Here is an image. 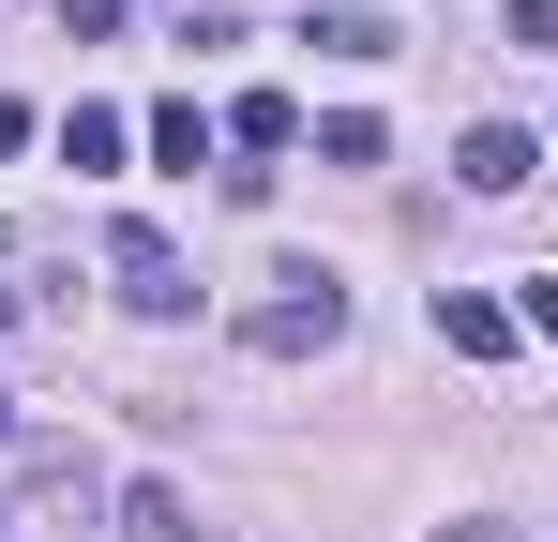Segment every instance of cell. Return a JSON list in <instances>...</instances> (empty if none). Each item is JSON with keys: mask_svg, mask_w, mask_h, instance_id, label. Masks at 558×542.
Listing matches in <instances>:
<instances>
[{"mask_svg": "<svg viewBox=\"0 0 558 542\" xmlns=\"http://www.w3.org/2000/svg\"><path fill=\"white\" fill-rule=\"evenodd\" d=\"M227 136H242V151H302V106H287V90H242Z\"/></svg>", "mask_w": 558, "mask_h": 542, "instance_id": "cell-7", "label": "cell"}, {"mask_svg": "<svg viewBox=\"0 0 558 542\" xmlns=\"http://www.w3.org/2000/svg\"><path fill=\"white\" fill-rule=\"evenodd\" d=\"M121 542H196V513H182V482H121Z\"/></svg>", "mask_w": 558, "mask_h": 542, "instance_id": "cell-6", "label": "cell"}, {"mask_svg": "<svg viewBox=\"0 0 558 542\" xmlns=\"http://www.w3.org/2000/svg\"><path fill=\"white\" fill-rule=\"evenodd\" d=\"M121 151H136V136H121V106H76V121H61V167H121Z\"/></svg>", "mask_w": 558, "mask_h": 542, "instance_id": "cell-8", "label": "cell"}, {"mask_svg": "<svg viewBox=\"0 0 558 542\" xmlns=\"http://www.w3.org/2000/svg\"><path fill=\"white\" fill-rule=\"evenodd\" d=\"M242 347H257V361H317V347H348V271L287 257L272 286L242 301Z\"/></svg>", "mask_w": 558, "mask_h": 542, "instance_id": "cell-1", "label": "cell"}, {"mask_svg": "<svg viewBox=\"0 0 558 542\" xmlns=\"http://www.w3.org/2000/svg\"><path fill=\"white\" fill-rule=\"evenodd\" d=\"M0 151H31V106H15V90H0Z\"/></svg>", "mask_w": 558, "mask_h": 542, "instance_id": "cell-13", "label": "cell"}, {"mask_svg": "<svg viewBox=\"0 0 558 542\" xmlns=\"http://www.w3.org/2000/svg\"><path fill=\"white\" fill-rule=\"evenodd\" d=\"M438 542H529V528H498V513H468V528H438Z\"/></svg>", "mask_w": 558, "mask_h": 542, "instance_id": "cell-12", "label": "cell"}, {"mask_svg": "<svg viewBox=\"0 0 558 542\" xmlns=\"http://www.w3.org/2000/svg\"><path fill=\"white\" fill-rule=\"evenodd\" d=\"M151 167H211V121L196 106H151Z\"/></svg>", "mask_w": 558, "mask_h": 542, "instance_id": "cell-10", "label": "cell"}, {"mask_svg": "<svg viewBox=\"0 0 558 542\" xmlns=\"http://www.w3.org/2000/svg\"><path fill=\"white\" fill-rule=\"evenodd\" d=\"M106 271H121V301H136V317H196V271H182L167 226H106Z\"/></svg>", "mask_w": 558, "mask_h": 542, "instance_id": "cell-2", "label": "cell"}, {"mask_svg": "<svg viewBox=\"0 0 558 542\" xmlns=\"http://www.w3.org/2000/svg\"><path fill=\"white\" fill-rule=\"evenodd\" d=\"M453 181H468V196H529V181H544V136H529V121H468Z\"/></svg>", "mask_w": 558, "mask_h": 542, "instance_id": "cell-3", "label": "cell"}, {"mask_svg": "<svg viewBox=\"0 0 558 542\" xmlns=\"http://www.w3.org/2000/svg\"><path fill=\"white\" fill-rule=\"evenodd\" d=\"M0 438H15V392H0Z\"/></svg>", "mask_w": 558, "mask_h": 542, "instance_id": "cell-14", "label": "cell"}, {"mask_svg": "<svg viewBox=\"0 0 558 542\" xmlns=\"http://www.w3.org/2000/svg\"><path fill=\"white\" fill-rule=\"evenodd\" d=\"M498 30H513L529 61H558V0H498Z\"/></svg>", "mask_w": 558, "mask_h": 542, "instance_id": "cell-11", "label": "cell"}, {"mask_svg": "<svg viewBox=\"0 0 558 542\" xmlns=\"http://www.w3.org/2000/svg\"><path fill=\"white\" fill-rule=\"evenodd\" d=\"M438 347H453V361H513L529 332H513V301H483V286H453V301H438Z\"/></svg>", "mask_w": 558, "mask_h": 542, "instance_id": "cell-4", "label": "cell"}, {"mask_svg": "<svg viewBox=\"0 0 558 542\" xmlns=\"http://www.w3.org/2000/svg\"><path fill=\"white\" fill-rule=\"evenodd\" d=\"M302 46H317V61H392V15H377V0H317Z\"/></svg>", "mask_w": 558, "mask_h": 542, "instance_id": "cell-5", "label": "cell"}, {"mask_svg": "<svg viewBox=\"0 0 558 542\" xmlns=\"http://www.w3.org/2000/svg\"><path fill=\"white\" fill-rule=\"evenodd\" d=\"M377 151H392V136H377L363 106H332V121H317V167H377Z\"/></svg>", "mask_w": 558, "mask_h": 542, "instance_id": "cell-9", "label": "cell"}, {"mask_svg": "<svg viewBox=\"0 0 558 542\" xmlns=\"http://www.w3.org/2000/svg\"><path fill=\"white\" fill-rule=\"evenodd\" d=\"M0 528H15V513H0Z\"/></svg>", "mask_w": 558, "mask_h": 542, "instance_id": "cell-15", "label": "cell"}]
</instances>
